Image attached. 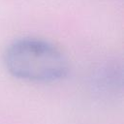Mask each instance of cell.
<instances>
[{
  "label": "cell",
  "mask_w": 124,
  "mask_h": 124,
  "mask_svg": "<svg viewBox=\"0 0 124 124\" xmlns=\"http://www.w3.org/2000/svg\"><path fill=\"white\" fill-rule=\"evenodd\" d=\"M8 72L16 78L33 82H53L69 70L63 52L51 43L35 38L13 42L4 53Z\"/></svg>",
  "instance_id": "cell-1"
}]
</instances>
